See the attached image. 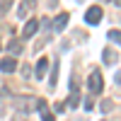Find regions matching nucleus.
I'll return each instance as SVG.
<instances>
[{"mask_svg":"<svg viewBox=\"0 0 121 121\" xmlns=\"http://www.w3.org/2000/svg\"><path fill=\"white\" fill-rule=\"evenodd\" d=\"M102 87H104V80H102V73L99 70H92L87 78V90L92 95H102Z\"/></svg>","mask_w":121,"mask_h":121,"instance_id":"obj_1","label":"nucleus"},{"mask_svg":"<svg viewBox=\"0 0 121 121\" xmlns=\"http://www.w3.org/2000/svg\"><path fill=\"white\" fill-rule=\"evenodd\" d=\"M102 17H104L102 5H92V7H87V12H85V22H87L90 27H95V24L102 22Z\"/></svg>","mask_w":121,"mask_h":121,"instance_id":"obj_2","label":"nucleus"},{"mask_svg":"<svg viewBox=\"0 0 121 121\" xmlns=\"http://www.w3.org/2000/svg\"><path fill=\"white\" fill-rule=\"evenodd\" d=\"M39 32V19H29V22L22 27V39H32Z\"/></svg>","mask_w":121,"mask_h":121,"instance_id":"obj_3","label":"nucleus"},{"mask_svg":"<svg viewBox=\"0 0 121 121\" xmlns=\"http://www.w3.org/2000/svg\"><path fill=\"white\" fill-rule=\"evenodd\" d=\"M80 104V95H78V80H70V97L65 107H78Z\"/></svg>","mask_w":121,"mask_h":121,"instance_id":"obj_4","label":"nucleus"},{"mask_svg":"<svg viewBox=\"0 0 121 121\" xmlns=\"http://www.w3.org/2000/svg\"><path fill=\"white\" fill-rule=\"evenodd\" d=\"M46 70H48V58L46 56H41V58H39L36 60V80H44V75H46Z\"/></svg>","mask_w":121,"mask_h":121,"instance_id":"obj_5","label":"nucleus"},{"mask_svg":"<svg viewBox=\"0 0 121 121\" xmlns=\"http://www.w3.org/2000/svg\"><path fill=\"white\" fill-rule=\"evenodd\" d=\"M36 107H39V114H41V121H56V116L48 112V107H46V102H44V99H39V102H36Z\"/></svg>","mask_w":121,"mask_h":121,"instance_id":"obj_6","label":"nucleus"},{"mask_svg":"<svg viewBox=\"0 0 121 121\" xmlns=\"http://www.w3.org/2000/svg\"><path fill=\"white\" fill-rule=\"evenodd\" d=\"M0 70H3V73H15L17 70V60L12 56H7L5 60H0Z\"/></svg>","mask_w":121,"mask_h":121,"instance_id":"obj_7","label":"nucleus"},{"mask_svg":"<svg viewBox=\"0 0 121 121\" xmlns=\"http://www.w3.org/2000/svg\"><path fill=\"white\" fill-rule=\"evenodd\" d=\"M68 19H70V15H68V12H60V15L56 17V22H53V29H56V32H60V29H65Z\"/></svg>","mask_w":121,"mask_h":121,"instance_id":"obj_8","label":"nucleus"},{"mask_svg":"<svg viewBox=\"0 0 121 121\" xmlns=\"http://www.w3.org/2000/svg\"><path fill=\"white\" fill-rule=\"evenodd\" d=\"M102 58H104L107 65H114V63H116V53L112 51V48H104V51H102Z\"/></svg>","mask_w":121,"mask_h":121,"instance_id":"obj_9","label":"nucleus"},{"mask_svg":"<svg viewBox=\"0 0 121 121\" xmlns=\"http://www.w3.org/2000/svg\"><path fill=\"white\" fill-rule=\"evenodd\" d=\"M7 48H10V53H19L22 51V41H19V39H12V41L7 44Z\"/></svg>","mask_w":121,"mask_h":121,"instance_id":"obj_10","label":"nucleus"},{"mask_svg":"<svg viewBox=\"0 0 121 121\" xmlns=\"http://www.w3.org/2000/svg\"><path fill=\"white\" fill-rule=\"evenodd\" d=\"M56 80H58V65L53 63V68H51V80H48V85H51V90L56 87Z\"/></svg>","mask_w":121,"mask_h":121,"instance_id":"obj_11","label":"nucleus"},{"mask_svg":"<svg viewBox=\"0 0 121 121\" xmlns=\"http://www.w3.org/2000/svg\"><path fill=\"white\" fill-rule=\"evenodd\" d=\"M109 39H112V41H116V44H121V32L119 29H109V34H107Z\"/></svg>","mask_w":121,"mask_h":121,"instance_id":"obj_12","label":"nucleus"},{"mask_svg":"<svg viewBox=\"0 0 121 121\" xmlns=\"http://www.w3.org/2000/svg\"><path fill=\"white\" fill-rule=\"evenodd\" d=\"M65 109V102H56V112H63Z\"/></svg>","mask_w":121,"mask_h":121,"instance_id":"obj_13","label":"nucleus"},{"mask_svg":"<svg viewBox=\"0 0 121 121\" xmlns=\"http://www.w3.org/2000/svg\"><path fill=\"white\" fill-rule=\"evenodd\" d=\"M116 5H119V7H121V0H116Z\"/></svg>","mask_w":121,"mask_h":121,"instance_id":"obj_14","label":"nucleus"}]
</instances>
